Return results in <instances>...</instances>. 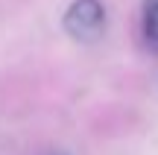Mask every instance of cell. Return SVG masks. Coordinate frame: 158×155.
Listing matches in <instances>:
<instances>
[{
	"mask_svg": "<svg viewBox=\"0 0 158 155\" xmlns=\"http://www.w3.org/2000/svg\"><path fill=\"white\" fill-rule=\"evenodd\" d=\"M47 155H68V152H62V149H53V152H47Z\"/></svg>",
	"mask_w": 158,
	"mask_h": 155,
	"instance_id": "3957f363",
	"label": "cell"
},
{
	"mask_svg": "<svg viewBox=\"0 0 158 155\" xmlns=\"http://www.w3.org/2000/svg\"><path fill=\"white\" fill-rule=\"evenodd\" d=\"M106 6L100 0H73L64 12V32L82 44H94L106 32Z\"/></svg>",
	"mask_w": 158,
	"mask_h": 155,
	"instance_id": "6da1fadb",
	"label": "cell"
},
{
	"mask_svg": "<svg viewBox=\"0 0 158 155\" xmlns=\"http://www.w3.org/2000/svg\"><path fill=\"white\" fill-rule=\"evenodd\" d=\"M141 32H143V41L158 53V0H143V9H141Z\"/></svg>",
	"mask_w": 158,
	"mask_h": 155,
	"instance_id": "7a4b0ae2",
	"label": "cell"
}]
</instances>
